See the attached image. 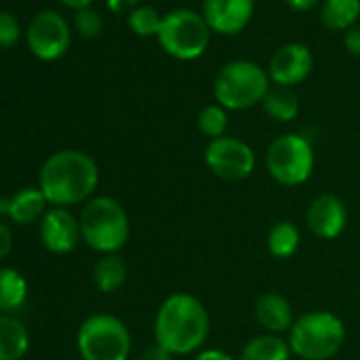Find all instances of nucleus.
Listing matches in <instances>:
<instances>
[{"label": "nucleus", "instance_id": "obj_3", "mask_svg": "<svg viewBox=\"0 0 360 360\" xmlns=\"http://www.w3.org/2000/svg\"><path fill=\"white\" fill-rule=\"evenodd\" d=\"M290 352L303 360H330L345 341L343 320L326 309H314L299 318L288 330Z\"/></svg>", "mask_w": 360, "mask_h": 360}, {"label": "nucleus", "instance_id": "obj_13", "mask_svg": "<svg viewBox=\"0 0 360 360\" xmlns=\"http://www.w3.org/2000/svg\"><path fill=\"white\" fill-rule=\"evenodd\" d=\"M255 13V0H204L202 15L212 32L240 34Z\"/></svg>", "mask_w": 360, "mask_h": 360}, {"label": "nucleus", "instance_id": "obj_6", "mask_svg": "<svg viewBox=\"0 0 360 360\" xmlns=\"http://www.w3.org/2000/svg\"><path fill=\"white\" fill-rule=\"evenodd\" d=\"M77 349L83 360H127L131 354V335L121 318L94 314L79 326Z\"/></svg>", "mask_w": 360, "mask_h": 360}, {"label": "nucleus", "instance_id": "obj_22", "mask_svg": "<svg viewBox=\"0 0 360 360\" xmlns=\"http://www.w3.org/2000/svg\"><path fill=\"white\" fill-rule=\"evenodd\" d=\"M263 110L267 112V117L288 123L292 119H297L299 115V98L290 87H269L267 96L263 98Z\"/></svg>", "mask_w": 360, "mask_h": 360}, {"label": "nucleus", "instance_id": "obj_9", "mask_svg": "<svg viewBox=\"0 0 360 360\" xmlns=\"http://www.w3.org/2000/svg\"><path fill=\"white\" fill-rule=\"evenodd\" d=\"M204 161L217 178L227 180V183H240V180L250 178L257 167V155L252 146L231 136L210 140L204 150Z\"/></svg>", "mask_w": 360, "mask_h": 360}, {"label": "nucleus", "instance_id": "obj_33", "mask_svg": "<svg viewBox=\"0 0 360 360\" xmlns=\"http://www.w3.org/2000/svg\"><path fill=\"white\" fill-rule=\"evenodd\" d=\"M316 3H318V0H286V5H288L292 11H299V13L309 11Z\"/></svg>", "mask_w": 360, "mask_h": 360}, {"label": "nucleus", "instance_id": "obj_16", "mask_svg": "<svg viewBox=\"0 0 360 360\" xmlns=\"http://www.w3.org/2000/svg\"><path fill=\"white\" fill-rule=\"evenodd\" d=\"M49 202L45 200L43 191L39 187H26L18 191L11 200L0 202V210H3L15 225H30V223H41Z\"/></svg>", "mask_w": 360, "mask_h": 360}, {"label": "nucleus", "instance_id": "obj_34", "mask_svg": "<svg viewBox=\"0 0 360 360\" xmlns=\"http://www.w3.org/2000/svg\"><path fill=\"white\" fill-rule=\"evenodd\" d=\"M60 3H64L66 7H70V9H77V11H81V9H87L94 0H60Z\"/></svg>", "mask_w": 360, "mask_h": 360}, {"label": "nucleus", "instance_id": "obj_4", "mask_svg": "<svg viewBox=\"0 0 360 360\" xmlns=\"http://www.w3.org/2000/svg\"><path fill=\"white\" fill-rule=\"evenodd\" d=\"M79 225L83 242L100 255H115L129 240V217L108 195L91 198L81 210Z\"/></svg>", "mask_w": 360, "mask_h": 360}, {"label": "nucleus", "instance_id": "obj_2", "mask_svg": "<svg viewBox=\"0 0 360 360\" xmlns=\"http://www.w3.org/2000/svg\"><path fill=\"white\" fill-rule=\"evenodd\" d=\"M155 343L163 345L174 356L198 352L210 335V316L206 305L189 295H169L155 314Z\"/></svg>", "mask_w": 360, "mask_h": 360}, {"label": "nucleus", "instance_id": "obj_18", "mask_svg": "<svg viewBox=\"0 0 360 360\" xmlns=\"http://www.w3.org/2000/svg\"><path fill=\"white\" fill-rule=\"evenodd\" d=\"M290 354L292 352L286 339H282L280 335L265 333L252 337L244 345L240 360H290Z\"/></svg>", "mask_w": 360, "mask_h": 360}, {"label": "nucleus", "instance_id": "obj_14", "mask_svg": "<svg viewBox=\"0 0 360 360\" xmlns=\"http://www.w3.org/2000/svg\"><path fill=\"white\" fill-rule=\"evenodd\" d=\"M305 223L309 231L320 240H335L343 233L347 225V208L345 204L333 195L322 193L311 200L305 212Z\"/></svg>", "mask_w": 360, "mask_h": 360}, {"label": "nucleus", "instance_id": "obj_27", "mask_svg": "<svg viewBox=\"0 0 360 360\" xmlns=\"http://www.w3.org/2000/svg\"><path fill=\"white\" fill-rule=\"evenodd\" d=\"M20 34L18 20L7 11H0V47H13L20 41Z\"/></svg>", "mask_w": 360, "mask_h": 360}, {"label": "nucleus", "instance_id": "obj_15", "mask_svg": "<svg viewBox=\"0 0 360 360\" xmlns=\"http://www.w3.org/2000/svg\"><path fill=\"white\" fill-rule=\"evenodd\" d=\"M255 316L259 320V324L271 333V335H280V333H288L290 326L295 324V316H292V305L290 301L280 295V292H263L257 303H255Z\"/></svg>", "mask_w": 360, "mask_h": 360}, {"label": "nucleus", "instance_id": "obj_19", "mask_svg": "<svg viewBox=\"0 0 360 360\" xmlns=\"http://www.w3.org/2000/svg\"><path fill=\"white\" fill-rule=\"evenodd\" d=\"M360 18V0H324L320 7V22L328 30H349Z\"/></svg>", "mask_w": 360, "mask_h": 360}, {"label": "nucleus", "instance_id": "obj_21", "mask_svg": "<svg viewBox=\"0 0 360 360\" xmlns=\"http://www.w3.org/2000/svg\"><path fill=\"white\" fill-rule=\"evenodd\" d=\"M28 299V282L13 267H0V311L20 309Z\"/></svg>", "mask_w": 360, "mask_h": 360}, {"label": "nucleus", "instance_id": "obj_20", "mask_svg": "<svg viewBox=\"0 0 360 360\" xmlns=\"http://www.w3.org/2000/svg\"><path fill=\"white\" fill-rule=\"evenodd\" d=\"M127 278V265L119 252L115 255H102L98 263L94 265V284L100 292L110 295L123 286Z\"/></svg>", "mask_w": 360, "mask_h": 360}, {"label": "nucleus", "instance_id": "obj_23", "mask_svg": "<svg viewBox=\"0 0 360 360\" xmlns=\"http://www.w3.org/2000/svg\"><path fill=\"white\" fill-rule=\"evenodd\" d=\"M301 244V233L297 225L290 221H280L276 223L269 233H267V250L276 259H290L299 250Z\"/></svg>", "mask_w": 360, "mask_h": 360}, {"label": "nucleus", "instance_id": "obj_5", "mask_svg": "<svg viewBox=\"0 0 360 360\" xmlns=\"http://www.w3.org/2000/svg\"><path fill=\"white\" fill-rule=\"evenodd\" d=\"M269 75L250 60L225 64L214 79L217 104L225 110H246L263 102L269 91Z\"/></svg>", "mask_w": 360, "mask_h": 360}, {"label": "nucleus", "instance_id": "obj_28", "mask_svg": "<svg viewBox=\"0 0 360 360\" xmlns=\"http://www.w3.org/2000/svg\"><path fill=\"white\" fill-rule=\"evenodd\" d=\"M13 248V231L7 223L0 221V261H3Z\"/></svg>", "mask_w": 360, "mask_h": 360}, {"label": "nucleus", "instance_id": "obj_1", "mask_svg": "<svg viewBox=\"0 0 360 360\" xmlns=\"http://www.w3.org/2000/svg\"><path fill=\"white\" fill-rule=\"evenodd\" d=\"M100 183V169L91 155L66 148L53 153L41 167L39 189L56 208L87 204Z\"/></svg>", "mask_w": 360, "mask_h": 360}, {"label": "nucleus", "instance_id": "obj_26", "mask_svg": "<svg viewBox=\"0 0 360 360\" xmlns=\"http://www.w3.org/2000/svg\"><path fill=\"white\" fill-rule=\"evenodd\" d=\"M75 28L79 30L81 37H87V39L98 37L102 32V15L98 11H94L91 7L81 9L75 15Z\"/></svg>", "mask_w": 360, "mask_h": 360}, {"label": "nucleus", "instance_id": "obj_12", "mask_svg": "<svg viewBox=\"0 0 360 360\" xmlns=\"http://www.w3.org/2000/svg\"><path fill=\"white\" fill-rule=\"evenodd\" d=\"M39 236L43 246L53 255H68L83 240L79 219L68 208H56V206H51L41 219Z\"/></svg>", "mask_w": 360, "mask_h": 360}, {"label": "nucleus", "instance_id": "obj_30", "mask_svg": "<svg viewBox=\"0 0 360 360\" xmlns=\"http://www.w3.org/2000/svg\"><path fill=\"white\" fill-rule=\"evenodd\" d=\"M343 45L352 56H360V26H354L345 32Z\"/></svg>", "mask_w": 360, "mask_h": 360}, {"label": "nucleus", "instance_id": "obj_17", "mask_svg": "<svg viewBox=\"0 0 360 360\" xmlns=\"http://www.w3.org/2000/svg\"><path fill=\"white\" fill-rule=\"evenodd\" d=\"M30 347L26 324L13 316L0 314V360H22Z\"/></svg>", "mask_w": 360, "mask_h": 360}, {"label": "nucleus", "instance_id": "obj_25", "mask_svg": "<svg viewBox=\"0 0 360 360\" xmlns=\"http://www.w3.org/2000/svg\"><path fill=\"white\" fill-rule=\"evenodd\" d=\"M161 15L157 13V9L148 7V5H140L134 11H129L127 24L131 28L134 34L138 37H157L159 28H161Z\"/></svg>", "mask_w": 360, "mask_h": 360}, {"label": "nucleus", "instance_id": "obj_32", "mask_svg": "<svg viewBox=\"0 0 360 360\" xmlns=\"http://www.w3.org/2000/svg\"><path fill=\"white\" fill-rule=\"evenodd\" d=\"M193 360H236L231 354L223 352V349H217V347H210V349H202Z\"/></svg>", "mask_w": 360, "mask_h": 360}, {"label": "nucleus", "instance_id": "obj_11", "mask_svg": "<svg viewBox=\"0 0 360 360\" xmlns=\"http://www.w3.org/2000/svg\"><path fill=\"white\" fill-rule=\"evenodd\" d=\"M314 68V56L303 43L282 45L269 60L267 75L269 81L278 87H295L303 83Z\"/></svg>", "mask_w": 360, "mask_h": 360}, {"label": "nucleus", "instance_id": "obj_24", "mask_svg": "<svg viewBox=\"0 0 360 360\" xmlns=\"http://www.w3.org/2000/svg\"><path fill=\"white\" fill-rule=\"evenodd\" d=\"M227 110L219 104H210L204 106L198 115V127L204 136H208L210 140L223 138L225 129H227Z\"/></svg>", "mask_w": 360, "mask_h": 360}, {"label": "nucleus", "instance_id": "obj_31", "mask_svg": "<svg viewBox=\"0 0 360 360\" xmlns=\"http://www.w3.org/2000/svg\"><path fill=\"white\" fill-rule=\"evenodd\" d=\"M140 0H106V5L112 13H123V11H134Z\"/></svg>", "mask_w": 360, "mask_h": 360}, {"label": "nucleus", "instance_id": "obj_10", "mask_svg": "<svg viewBox=\"0 0 360 360\" xmlns=\"http://www.w3.org/2000/svg\"><path fill=\"white\" fill-rule=\"evenodd\" d=\"M28 45L39 60H58L70 47V28L56 11H41L28 28Z\"/></svg>", "mask_w": 360, "mask_h": 360}, {"label": "nucleus", "instance_id": "obj_8", "mask_svg": "<svg viewBox=\"0 0 360 360\" xmlns=\"http://www.w3.org/2000/svg\"><path fill=\"white\" fill-rule=\"evenodd\" d=\"M265 165L278 185L301 187L314 174V146L301 134H282L267 146Z\"/></svg>", "mask_w": 360, "mask_h": 360}, {"label": "nucleus", "instance_id": "obj_29", "mask_svg": "<svg viewBox=\"0 0 360 360\" xmlns=\"http://www.w3.org/2000/svg\"><path fill=\"white\" fill-rule=\"evenodd\" d=\"M140 360H174V354H172V352H167L163 345L153 343V345H148V347L142 352Z\"/></svg>", "mask_w": 360, "mask_h": 360}, {"label": "nucleus", "instance_id": "obj_7", "mask_svg": "<svg viewBox=\"0 0 360 360\" xmlns=\"http://www.w3.org/2000/svg\"><path fill=\"white\" fill-rule=\"evenodd\" d=\"M210 28L202 13L189 9H174L163 15L157 41L163 51L176 60H198L210 45Z\"/></svg>", "mask_w": 360, "mask_h": 360}]
</instances>
